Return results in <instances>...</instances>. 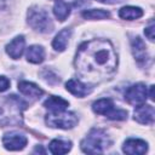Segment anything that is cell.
I'll return each mask as SVG.
<instances>
[{"mask_svg": "<svg viewBox=\"0 0 155 155\" xmlns=\"http://www.w3.org/2000/svg\"><path fill=\"white\" fill-rule=\"evenodd\" d=\"M10 86V80L5 76H0V92L6 91Z\"/></svg>", "mask_w": 155, "mask_h": 155, "instance_id": "obj_23", "label": "cell"}, {"mask_svg": "<svg viewBox=\"0 0 155 155\" xmlns=\"http://www.w3.org/2000/svg\"><path fill=\"white\" fill-rule=\"evenodd\" d=\"M131 45H132V51H133V56L136 57V59L142 63V62H145L147 61V47H145V44L143 42V40L140 38H133L132 41H131Z\"/></svg>", "mask_w": 155, "mask_h": 155, "instance_id": "obj_14", "label": "cell"}, {"mask_svg": "<svg viewBox=\"0 0 155 155\" xmlns=\"http://www.w3.org/2000/svg\"><path fill=\"white\" fill-rule=\"evenodd\" d=\"M70 148H71V143L62 139H53L48 145V149L52 154H65L70 150Z\"/></svg>", "mask_w": 155, "mask_h": 155, "instance_id": "obj_19", "label": "cell"}, {"mask_svg": "<svg viewBox=\"0 0 155 155\" xmlns=\"http://www.w3.org/2000/svg\"><path fill=\"white\" fill-rule=\"evenodd\" d=\"M99 2H104V4H114V2H117L119 0H97Z\"/></svg>", "mask_w": 155, "mask_h": 155, "instance_id": "obj_24", "label": "cell"}, {"mask_svg": "<svg viewBox=\"0 0 155 155\" xmlns=\"http://www.w3.org/2000/svg\"><path fill=\"white\" fill-rule=\"evenodd\" d=\"M92 109L96 114H99V115H105L107 117L109 116V114L115 109L114 108V102L110 99V98H103V99H99L97 102L93 103L92 105Z\"/></svg>", "mask_w": 155, "mask_h": 155, "instance_id": "obj_13", "label": "cell"}, {"mask_svg": "<svg viewBox=\"0 0 155 155\" xmlns=\"http://www.w3.org/2000/svg\"><path fill=\"white\" fill-rule=\"evenodd\" d=\"M25 108V102L15 94L0 98V125L19 126L22 124V113Z\"/></svg>", "mask_w": 155, "mask_h": 155, "instance_id": "obj_2", "label": "cell"}, {"mask_svg": "<svg viewBox=\"0 0 155 155\" xmlns=\"http://www.w3.org/2000/svg\"><path fill=\"white\" fill-rule=\"evenodd\" d=\"M117 57L108 40L94 39L80 45L75 67L81 78L88 82H97L111 75L116 68Z\"/></svg>", "mask_w": 155, "mask_h": 155, "instance_id": "obj_1", "label": "cell"}, {"mask_svg": "<svg viewBox=\"0 0 155 155\" xmlns=\"http://www.w3.org/2000/svg\"><path fill=\"white\" fill-rule=\"evenodd\" d=\"M148 97L147 87L143 84H136L131 87H128L125 92V99L132 104V105H139L145 103V99Z\"/></svg>", "mask_w": 155, "mask_h": 155, "instance_id": "obj_6", "label": "cell"}, {"mask_svg": "<svg viewBox=\"0 0 155 155\" xmlns=\"http://www.w3.org/2000/svg\"><path fill=\"white\" fill-rule=\"evenodd\" d=\"M110 144L111 140L103 130L93 128L81 142V149L88 154H98L103 153Z\"/></svg>", "mask_w": 155, "mask_h": 155, "instance_id": "obj_3", "label": "cell"}, {"mask_svg": "<svg viewBox=\"0 0 155 155\" xmlns=\"http://www.w3.org/2000/svg\"><path fill=\"white\" fill-rule=\"evenodd\" d=\"M53 13L57 19L63 22L70 15V5L63 0H56L54 6H53Z\"/></svg>", "mask_w": 155, "mask_h": 155, "instance_id": "obj_18", "label": "cell"}, {"mask_svg": "<svg viewBox=\"0 0 155 155\" xmlns=\"http://www.w3.org/2000/svg\"><path fill=\"white\" fill-rule=\"evenodd\" d=\"M65 87H67V90H68L71 94H74V96H76V97H85V96H87L88 93H91V91H92L87 85L82 84L81 81H79V80H76V79H70V80H68V82L65 84Z\"/></svg>", "mask_w": 155, "mask_h": 155, "instance_id": "obj_10", "label": "cell"}, {"mask_svg": "<svg viewBox=\"0 0 155 155\" xmlns=\"http://www.w3.org/2000/svg\"><path fill=\"white\" fill-rule=\"evenodd\" d=\"M119 16H120L122 19L132 21V19L140 18V17L143 16V11H142V8H139V7L125 6V7H122V8L119 11Z\"/></svg>", "mask_w": 155, "mask_h": 155, "instance_id": "obj_20", "label": "cell"}, {"mask_svg": "<svg viewBox=\"0 0 155 155\" xmlns=\"http://www.w3.org/2000/svg\"><path fill=\"white\" fill-rule=\"evenodd\" d=\"M18 90L24 96L31 97V98H39L44 93V91L39 86H36L33 82H28V81H21L18 84Z\"/></svg>", "mask_w": 155, "mask_h": 155, "instance_id": "obj_12", "label": "cell"}, {"mask_svg": "<svg viewBox=\"0 0 155 155\" xmlns=\"http://www.w3.org/2000/svg\"><path fill=\"white\" fill-rule=\"evenodd\" d=\"M45 58V51L41 46H38V45H33L30 47H28L27 50V59L30 62V63H34V64H38V63H41Z\"/></svg>", "mask_w": 155, "mask_h": 155, "instance_id": "obj_17", "label": "cell"}, {"mask_svg": "<svg viewBox=\"0 0 155 155\" xmlns=\"http://www.w3.org/2000/svg\"><path fill=\"white\" fill-rule=\"evenodd\" d=\"M110 16V13L108 11L97 8V10H87L82 12V17L86 19H104L108 18Z\"/></svg>", "mask_w": 155, "mask_h": 155, "instance_id": "obj_21", "label": "cell"}, {"mask_svg": "<svg viewBox=\"0 0 155 155\" xmlns=\"http://www.w3.org/2000/svg\"><path fill=\"white\" fill-rule=\"evenodd\" d=\"M70 34H71V30L68 29V28L61 30V31L56 35V38L53 39V42H52L53 48L57 50V51H59V52L64 51L65 47H67V45H68V40H69V38H70Z\"/></svg>", "mask_w": 155, "mask_h": 155, "instance_id": "obj_16", "label": "cell"}, {"mask_svg": "<svg viewBox=\"0 0 155 155\" xmlns=\"http://www.w3.org/2000/svg\"><path fill=\"white\" fill-rule=\"evenodd\" d=\"M154 30H155V29H154V24H153V22H151V24H150L149 27H147L145 30H144L147 38H148L150 41H154Z\"/></svg>", "mask_w": 155, "mask_h": 155, "instance_id": "obj_22", "label": "cell"}, {"mask_svg": "<svg viewBox=\"0 0 155 155\" xmlns=\"http://www.w3.org/2000/svg\"><path fill=\"white\" fill-rule=\"evenodd\" d=\"M28 23L33 29L40 33H50L53 29L48 12L38 7H33L28 11Z\"/></svg>", "mask_w": 155, "mask_h": 155, "instance_id": "obj_4", "label": "cell"}, {"mask_svg": "<svg viewBox=\"0 0 155 155\" xmlns=\"http://www.w3.org/2000/svg\"><path fill=\"white\" fill-rule=\"evenodd\" d=\"M122 150L130 155H142L148 150V144L142 139H127L124 144Z\"/></svg>", "mask_w": 155, "mask_h": 155, "instance_id": "obj_9", "label": "cell"}, {"mask_svg": "<svg viewBox=\"0 0 155 155\" xmlns=\"http://www.w3.org/2000/svg\"><path fill=\"white\" fill-rule=\"evenodd\" d=\"M68 105H69L68 101H65V99H63L61 97H57V96H51V97H48L44 102V107L47 108L51 111H62V110H65Z\"/></svg>", "mask_w": 155, "mask_h": 155, "instance_id": "obj_15", "label": "cell"}, {"mask_svg": "<svg viewBox=\"0 0 155 155\" xmlns=\"http://www.w3.org/2000/svg\"><path fill=\"white\" fill-rule=\"evenodd\" d=\"M154 117H155L154 107L144 104V103L137 105V108L134 110V120H137L139 124L151 125L154 122Z\"/></svg>", "mask_w": 155, "mask_h": 155, "instance_id": "obj_7", "label": "cell"}, {"mask_svg": "<svg viewBox=\"0 0 155 155\" xmlns=\"http://www.w3.org/2000/svg\"><path fill=\"white\" fill-rule=\"evenodd\" d=\"M46 124L51 127L58 128H71L78 124V117L75 114L62 110V111H51L46 115Z\"/></svg>", "mask_w": 155, "mask_h": 155, "instance_id": "obj_5", "label": "cell"}, {"mask_svg": "<svg viewBox=\"0 0 155 155\" xmlns=\"http://www.w3.org/2000/svg\"><path fill=\"white\" fill-rule=\"evenodd\" d=\"M24 45H25L24 38L23 36H17L6 46V52L11 58L18 59L22 56L23 51H24Z\"/></svg>", "mask_w": 155, "mask_h": 155, "instance_id": "obj_11", "label": "cell"}, {"mask_svg": "<svg viewBox=\"0 0 155 155\" xmlns=\"http://www.w3.org/2000/svg\"><path fill=\"white\" fill-rule=\"evenodd\" d=\"M27 137L19 133H6L2 138L4 147L7 150H21L27 145Z\"/></svg>", "mask_w": 155, "mask_h": 155, "instance_id": "obj_8", "label": "cell"}]
</instances>
